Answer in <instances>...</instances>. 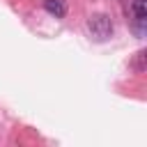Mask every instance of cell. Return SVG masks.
I'll use <instances>...</instances> for the list:
<instances>
[{
	"label": "cell",
	"instance_id": "1",
	"mask_svg": "<svg viewBox=\"0 0 147 147\" xmlns=\"http://www.w3.org/2000/svg\"><path fill=\"white\" fill-rule=\"evenodd\" d=\"M113 21L108 14H92L87 18V32L94 41H108L113 37Z\"/></svg>",
	"mask_w": 147,
	"mask_h": 147
},
{
	"label": "cell",
	"instance_id": "2",
	"mask_svg": "<svg viewBox=\"0 0 147 147\" xmlns=\"http://www.w3.org/2000/svg\"><path fill=\"white\" fill-rule=\"evenodd\" d=\"M131 14H133V21L138 25V32H142V25L147 21V0H133L131 2Z\"/></svg>",
	"mask_w": 147,
	"mask_h": 147
},
{
	"label": "cell",
	"instance_id": "3",
	"mask_svg": "<svg viewBox=\"0 0 147 147\" xmlns=\"http://www.w3.org/2000/svg\"><path fill=\"white\" fill-rule=\"evenodd\" d=\"M44 9H46L51 16H55V18H62V16L67 14V7H64L62 0H44Z\"/></svg>",
	"mask_w": 147,
	"mask_h": 147
}]
</instances>
